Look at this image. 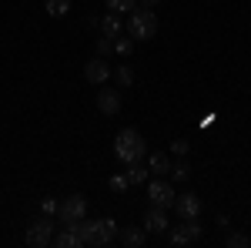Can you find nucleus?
Masks as SVG:
<instances>
[{
    "mask_svg": "<svg viewBox=\"0 0 251 248\" xmlns=\"http://www.w3.org/2000/svg\"><path fill=\"white\" fill-rule=\"evenodd\" d=\"M24 242L30 248H47L54 242V221H50V215H44L37 218L34 225H27V235H24Z\"/></svg>",
    "mask_w": 251,
    "mask_h": 248,
    "instance_id": "4",
    "label": "nucleus"
},
{
    "mask_svg": "<svg viewBox=\"0 0 251 248\" xmlns=\"http://www.w3.org/2000/svg\"><path fill=\"white\" fill-rule=\"evenodd\" d=\"M131 47H134V37H117L114 40V54H121V57H127Z\"/></svg>",
    "mask_w": 251,
    "mask_h": 248,
    "instance_id": "21",
    "label": "nucleus"
},
{
    "mask_svg": "<svg viewBox=\"0 0 251 248\" xmlns=\"http://www.w3.org/2000/svg\"><path fill=\"white\" fill-rule=\"evenodd\" d=\"M77 231H80V245L87 248H104L117 238V225L111 218H80Z\"/></svg>",
    "mask_w": 251,
    "mask_h": 248,
    "instance_id": "1",
    "label": "nucleus"
},
{
    "mask_svg": "<svg viewBox=\"0 0 251 248\" xmlns=\"http://www.w3.org/2000/svg\"><path fill=\"white\" fill-rule=\"evenodd\" d=\"M127 34L134 40H151L157 34V14L151 7H134L127 17Z\"/></svg>",
    "mask_w": 251,
    "mask_h": 248,
    "instance_id": "3",
    "label": "nucleus"
},
{
    "mask_svg": "<svg viewBox=\"0 0 251 248\" xmlns=\"http://www.w3.org/2000/svg\"><path fill=\"white\" fill-rule=\"evenodd\" d=\"M174 211H177L181 218H198V215H201V198L191 194V191H188V194H177V198H174Z\"/></svg>",
    "mask_w": 251,
    "mask_h": 248,
    "instance_id": "9",
    "label": "nucleus"
},
{
    "mask_svg": "<svg viewBox=\"0 0 251 248\" xmlns=\"http://www.w3.org/2000/svg\"><path fill=\"white\" fill-rule=\"evenodd\" d=\"M171 228L168 225V215H164V208H151L148 215H144V231H157V235H164V231Z\"/></svg>",
    "mask_w": 251,
    "mask_h": 248,
    "instance_id": "11",
    "label": "nucleus"
},
{
    "mask_svg": "<svg viewBox=\"0 0 251 248\" xmlns=\"http://www.w3.org/2000/svg\"><path fill=\"white\" fill-rule=\"evenodd\" d=\"M84 77H87L91 84H107V77H111V64L97 54V57H91L87 64H84Z\"/></svg>",
    "mask_w": 251,
    "mask_h": 248,
    "instance_id": "8",
    "label": "nucleus"
},
{
    "mask_svg": "<svg viewBox=\"0 0 251 248\" xmlns=\"http://www.w3.org/2000/svg\"><path fill=\"white\" fill-rule=\"evenodd\" d=\"M114 154L124 161V165H131V161H141L144 154H148V144H144V138L141 131L134 128H124V131L114 138Z\"/></svg>",
    "mask_w": 251,
    "mask_h": 248,
    "instance_id": "2",
    "label": "nucleus"
},
{
    "mask_svg": "<svg viewBox=\"0 0 251 248\" xmlns=\"http://www.w3.org/2000/svg\"><path fill=\"white\" fill-rule=\"evenodd\" d=\"M127 181H131V185H144V181H148V165H141V161H131V165H127Z\"/></svg>",
    "mask_w": 251,
    "mask_h": 248,
    "instance_id": "14",
    "label": "nucleus"
},
{
    "mask_svg": "<svg viewBox=\"0 0 251 248\" xmlns=\"http://www.w3.org/2000/svg\"><path fill=\"white\" fill-rule=\"evenodd\" d=\"M144 158H148V171L157 174V178H164V174L171 171V158H168L164 151H148Z\"/></svg>",
    "mask_w": 251,
    "mask_h": 248,
    "instance_id": "12",
    "label": "nucleus"
},
{
    "mask_svg": "<svg viewBox=\"0 0 251 248\" xmlns=\"http://www.w3.org/2000/svg\"><path fill=\"white\" fill-rule=\"evenodd\" d=\"M141 3H144V7H151V10H154V3H157V0H141Z\"/></svg>",
    "mask_w": 251,
    "mask_h": 248,
    "instance_id": "27",
    "label": "nucleus"
},
{
    "mask_svg": "<svg viewBox=\"0 0 251 248\" xmlns=\"http://www.w3.org/2000/svg\"><path fill=\"white\" fill-rule=\"evenodd\" d=\"M168 174H171L174 181H188V178H191V168H188V161H177V165H171Z\"/></svg>",
    "mask_w": 251,
    "mask_h": 248,
    "instance_id": "20",
    "label": "nucleus"
},
{
    "mask_svg": "<svg viewBox=\"0 0 251 248\" xmlns=\"http://www.w3.org/2000/svg\"><path fill=\"white\" fill-rule=\"evenodd\" d=\"M71 10V0H47V14L50 17H64Z\"/></svg>",
    "mask_w": 251,
    "mask_h": 248,
    "instance_id": "18",
    "label": "nucleus"
},
{
    "mask_svg": "<svg viewBox=\"0 0 251 248\" xmlns=\"http://www.w3.org/2000/svg\"><path fill=\"white\" fill-rule=\"evenodd\" d=\"M97 108H100V114H117L121 111V94L111 91V87H104V91H97Z\"/></svg>",
    "mask_w": 251,
    "mask_h": 248,
    "instance_id": "10",
    "label": "nucleus"
},
{
    "mask_svg": "<svg viewBox=\"0 0 251 248\" xmlns=\"http://www.w3.org/2000/svg\"><path fill=\"white\" fill-rule=\"evenodd\" d=\"M100 27H104V37H117L121 27H124V24H121V14H111V10H107L104 20H100Z\"/></svg>",
    "mask_w": 251,
    "mask_h": 248,
    "instance_id": "15",
    "label": "nucleus"
},
{
    "mask_svg": "<svg viewBox=\"0 0 251 248\" xmlns=\"http://www.w3.org/2000/svg\"><path fill=\"white\" fill-rule=\"evenodd\" d=\"M57 218H60V225H77L80 218H87V201H84L80 194L64 198L57 205Z\"/></svg>",
    "mask_w": 251,
    "mask_h": 248,
    "instance_id": "5",
    "label": "nucleus"
},
{
    "mask_svg": "<svg viewBox=\"0 0 251 248\" xmlns=\"http://www.w3.org/2000/svg\"><path fill=\"white\" fill-rule=\"evenodd\" d=\"M171 151L174 154H188L191 151V141H188V138H177V141H171Z\"/></svg>",
    "mask_w": 251,
    "mask_h": 248,
    "instance_id": "23",
    "label": "nucleus"
},
{
    "mask_svg": "<svg viewBox=\"0 0 251 248\" xmlns=\"http://www.w3.org/2000/svg\"><path fill=\"white\" fill-rule=\"evenodd\" d=\"M111 51H114V37H100V40H97V54H100V57L111 54Z\"/></svg>",
    "mask_w": 251,
    "mask_h": 248,
    "instance_id": "25",
    "label": "nucleus"
},
{
    "mask_svg": "<svg viewBox=\"0 0 251 248\" xmlns=\"http://www.w3.org/2000/svg\"><path fill=\"white\" fill-rule=\"evenodd\" d=\"M57 205H60V201H54V198H44L40 208H44V215H57Z\"/></svg>",
    "mask_w": 251,
    "mask_h": 248,
    "instance_id": "26",
    "label": "nucleus"
},
{
    "mask_svg": "<svg viewBox=\"0 0 251 248\" xmlns=\"http://www.w3.org/2000/svg\"><path fill=\"white\" fill-rule=\"evenodd\" d=\"M54 245L57 248H80V231L77 225H64V231L54 235Z\"/></svg>",
    "mask_w": 251,
    "mask_h": 248,
    "instance_id": "13",
    "label": "nucleus"
},
{
    "mask_svg": "<svg viewBox=\"0 0 251 248\" xmlns=\"http://www.w3.org/2000/svg\"><path fill=\"white\" fill-rule=\"evenodd\" d=\"M127 185H131V181H127V174H114V178H111V191H114V194H124Z\"/></svg>",
    "mask_w": 251,
    "mask_h": 248,
    "instance_id": "22",
    "label": "nucleus"
},
{
    "mask_svg": "<svg viewBox=\"0 0 251 248\" xmlns=\"http://www.w3.org/2000/svg\"><path fill=\"white\" fill-rule=\"evenodd\" d=\"M228 245H231V248H248V245H251V238L238 231V235H231V238H228Z\"/></svg>",
    "mask_w": 251,
    "mask_h": 248,
    "instance_id": "24",
    "label": "nucleus"
},
{
    "mask_svg": "<svg viewBox=\"0 0 251 248\" xmlns=\"http://www.w3.org/2000/svg\"><path fill=\"white\" fill-rule=\"evenodd\" d=\"M114 77H117V84H121V87H131V84H134V71H131L127 64H121V67L114 71Z\"/></svg>",
    "mask_w": 251,
    "mask_h": 248,
    "instance_id": "19",
    "label": "nucleus"
},
{
    "mask_svg": "<svg viewBox=\"0 0 251 248\" xmlns=\"http://www.w3.org/2000/svg\"><path fill=\"white\" fill-rule=\"evenodd\" d=\"M121 242L127 248H141L144 245V228H124L121 231Z\"/></svg>",
    "mask_w": 251,
    "mask_h": 248,
    "instance_id": "16",
    "label": "nucleus"
},
{
    "mask_svg": "<svg viewBox=\"0 0 251 248\" xmlns=\"http://www.w3.org/2000/svg\"><path fill=\"white\" fill-rule=\"evenodd\" d=\"M148 198H151V205H157V208H174V188H171V181H164V178H157V181H151L148 185Z\"/></svg>",
    "mask_w": 251,
    "mask_h": 248,
    "instance_id": "7",
    "label": "nucleus"
},
{
    "mask_svg": "<svg viewBox=\"0 0 251 248\" xmlns=\"http://www.w3.org/2000/svg\"><path fill=\"white\" fill-rule=\"evenodd\" d=\"M198 238H201V225H198V218H184V225H174L171 235H168V242H171L174 248L194 245Z\"/></svg>",
    "mask_w": 251,
    "mask_h": 248,
    "instance_id": "6",
    "label": "nucleus"
},
{
    "mask_svg": "<svg viewBox=\"0 0 251 248\" xmlns=\"http://www.w3.org/2000/svg\"><path fill=\"white\" fill-rule=\"evenodd\" d=\"M137 7V0H107V10L111 14H131Z\"/></svg>",
    "mask_w": 251,
    "mask_h": 248,
    "instance_id": "17",
    "label": "nucleus"
}]
</instances>
